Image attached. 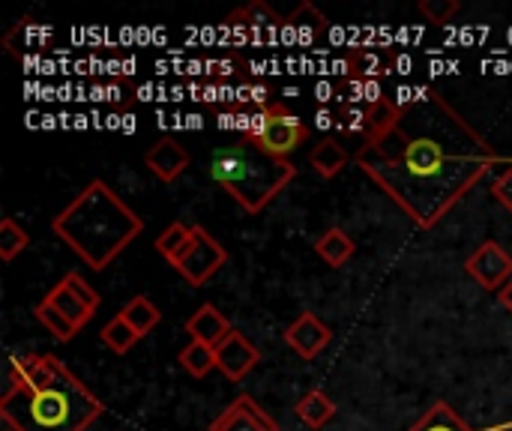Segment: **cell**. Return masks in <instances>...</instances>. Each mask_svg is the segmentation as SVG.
Returning <instances> with one entry per match:
<instances>
[{"label":"cell","instance_id":"29","mask_svg":"<svg viewBox=\"0 0 512 431\" xmlns=\"http://www.w3.org/2000/svg\"><path fill=\"white\" fill-rule=\"evenodd\" d=\"M3 431H12V429H3Z\"/></svg>","mask_w":512,"mask_h":431},{"label":"cell","instance_id":"16","mask_svg":"<svg viewBox=\"0 0 512 431\" xmlns=\"http://www.w3.org/2000/svg\"><path fill=\"white\" fill-rule=\"evenodd\" d=\"M309 162H312V168H315L321 177L330 180V177H336V174L345 171V165H348V150H345L336 138H324V141H318V144L312 147Z\"/></svg>","mask_w":512,"mask_h":431},{"label":"cell","instance_id":"10","mask_svg":"<svg viewBox=\"0 0 512 431\" xmlns=\"http://www.w3.org/2000/svg\"><path fill=\"white\" fill-rule=\"evenodd\" d=\"M330 339H333V333H330V327L318 318V315H312V312H303L294 324H288V330H285V345L300 357V360H315L327 345H330Z\"/></svg>","mask_w":512,"mask_h":431},{"label":"cell","instance_id":"14","mask_svg":"<svg viewBox=\"0 0 512 431\" xmlns=\"http://www.w3.org/2000/svg\"><path fill=\"white\" fill-rule=\"evenodd\" d=\"M315 252H318V258H321L324 264H330V267H345V264L354 258L357 243L351 240V234H348L345 228H330V231H324L321 240L315 243Z\"/></svg>","mask_w":512,"mask_h":431},{"label":"cell","instance_id":"8","mask_svg":"<svg viewBox=\"0 0 512 431\" xmlns=\"http://www.w3.org/2000/svg\"><path fill=\"white\" fill-rule=\"evenodd\" d=\"M465 270H468V276H471L480 288H486V291H501V288L512 279V255L501 246V243L489 240V243H483V246L468 258Z\"/></svg>","mask_w":512,"mask_h":431},{"label":"cell","instance_id":"3","mask_svg":"<svg viewBox=\"0 0 512 431\" xmlns=\"http://www.w3.org/2000/svg\"><path fill=\"white\" fill-rule=\"evenodd\" d=\"M51 228L90 270L102 273L138 240L144 219L105 180H90L54 216Z\"/></svg>","mask_w":512,"mask_h":431},{"label":"cell","instance_id":"26","mask_svg":"<svg viewBox=\"0 0 512 431\" xmlns=\"http://www.w3.org/2000/svg\"><path fill=\"white\" fill-rule=\"evenodd\" d=\"M492 195L498 204H504V210L512 216V162L504 165V171L492 180Z\"/></svg>","mask_w":512,"mask_h":431},{"label":"cell","instance_id":"25","mask_svg":"<svg viewBox=\"0 0 512 431\" xmlns=\"http://www.w3.org/2000/svg\"><path fill=\"white\" fill-rule=\"evenodd\" d=\"M420 12L426 18H432V24H447L459 12V3L456 0H423L420 3Z\"/></svg>","mask_w":512,"mask_h":431},{"label":"cell","instance_id":"21","mask_svg":"<svg viewBox=\"0 0 512 431\" xmlns=\"http://www.w3.org/2000/svg\"><path fill=\"white\" fill-rule=\"evenodd\" d=\"M342 66H345V72L351 75V78H375V75H381L384 69H387V57L384 54H372V51H363V48H351L348 54H345V60H342Z\"/></svg>","mask_w":512,"mask_h":431},{"label":"cell","instance_id":"1","mask_svg":"<svg viewBox=\"0 0 512 431\" xmlns=\"http://www.w3.org/2000/svg\"><path fill=\"white\" fill-rule=\"evenodd\" d=\"M357 165L417 228H435L501 165V156L444 93L417 90L360 144Z\"/></svg>","mask_w":512,"mask_h":431},{"label":"cell","instance_id":"18","mask_svg":"<svg viewBox=\"0 0 512 431\" xmlns=\"http://www.w3.org/2000/svg\"><path fill=\"white\" fill-rule=\"evenodd\" d=\"M408 431H474L447 402H435Z\"/></svg>","mask_w":512,"mask_h":431},{"label":"cell","instance_id":"27","mask_svg":"<svg viewBox=\"0 0 512 431\" xmlns=\"http://www.w3.org/2000/svg\"><path fill=\"white\" fill-rule=\"evenodd\" d=\"M498 300H501V306H504V309L512 315V279L504 285V288H501V291H498Z\"/></svg>","mask_w":512,"mask_h":431},{"label":"cell","instance_id":"12","mask_svg":"<svg viewBox=\"0 0 512 431\" xmlns=\"http://www.w3.org/2000/svg\"><path fill=\"white\" fill-rule=\"evenodd\" d=\"M186 333L192 336V342H201V345H207V348L216 351L234 333V327H231V321L213 303H204L186 321Z\"/></svg>","mask_w":512,"mask_h":431},{"label":"cell","instance_id":"6","mask_svg":"<svg viewBox=\"0 0 512 431\" xmlns=\"http://www.w3.org/2000/svg\"><path fill=\"white\" fill-rule=\"evenodd\" d=\"M45 300L81 333V327L96 315L102 297L96 294V288L81 276V273H66L48 294Z\"/></svg>","mask_w":512,"mask_h":431},{"label":"cell","instance_id":"13","mask_svg":"<svg viewBox=\"0 0 512 431\" xmlns=\"http://www.w3.org/2000/svg\"><path fill=\"white\" fill-rule=\"evenodd\" d=\"M144 165H147L162 183H174V180L189 168V153L183 150L180 141H174V138H159V141L147 150Z\"/></svg>","mask_w":512,"mask_h":431},{"label":"cell","instance_id":"9","mask_svg":"<svg viewBox=\"0 0 512 431\" xmlns=\"http://www.w3.org/2000/svg\"><path fill=\"white\" fill-rule=\"evenodd\" d=\"M210 431H279V423L252 396H237L210 423Z\"/></svg>","mask_w":512,"mask_h":431},{"label":"cell","instance_id":"15","mask_svg":"<svg viewBox=\"0 0 512 431\" xmlns=\"http://www.w3.org/2000/svg\"><path fill=\"white\" fill-rule=\"evenodd\" d=\"M297 417L303 420V426L312 431H321L333 417H336V402L324 393V390H309L297 405H294Z\"/></svg>","mask_w":512,"mask_h":431},{"label":"cell","instance_id":"4","mask_svg":"<svg viewBox=\"0 0 512 431\" xmlns=\"http://www.w3.org/2000/svg\"><path fill=\"white\" fill-rule=\"evenodd\" d=\"M210 177L246 213L255 216L270 207L297 177V165L291 159H273L240 138L237 144H225L210 156Z\"/></svg>","mask_w":512,"mask_h":431},{"label":"cell","instance_id":"7","mask_svg":"<svg viewBox=\"0 0 512 431\" xmlns=\"http://www.w3.org/2000/svg\"><path fill=\"white\" fill-rule=\"evenodd\" d=\"M228 264V249L201 225H192V249L189 255L174 267L192 288H201L210 282L222 267Z\"/></svg>","mask_w":512,"mask_h":431},{"label":"cell","instance_id":"5","mask_svg":"<svg viewBox=\"0 0 512 431\" xmlns=\"http://www.w3.org/2000/svg\"><path fill=\"white\" fill-rule=\"evenodd\" d=\"M243 138L273 159H288L309 138V126L297 114H291L285 105L273 102L252 114L249 132Z\"/></svg>","mask_w":512,"mask_h":431},{"label":"cell","instance_id":"11","mask_svg":"<svg viewBox=\"0 0 512 431\" xmlns=\"http://www.w3.org/2000/svg\"><path fill=\"white\" fill-rule=\"evenodd\" d=\"M258 360H261L258 348H255L240 330H234V333L216 348V369H219L228 381H234V384H240V381L258 366Z\"/></svg>","mask_w":512,"mask_h":431},{"label":"cell","instance_id":"23","mask_svg":"<svg viewBox=\"0 0 512 431\" xmlns=\"http://www.w3.org/2000/svg\"><path fill=\"white\" fill-rule=\"evenodd\" d=\"M33 315H36V321L48 330V336H54L57 342H69V339H75L78 336V330L42 297L39 303H36V309H33Z\"/></svg>","mask_w":512,"mask_h":431},{"label":"cell","instance_id":"24","mask_svg":"<svg viewBox=\"0 0 512 431\" xmlns=\"http://www.w3.org/2000/svg\"><path fill=\"white\" fill-rule=\"evenodd\" d=\"M189 237H192V228H189V225H183V222H171V225L156 237V252H159L168 264H174V261H177V255L183 252V246L189 243Z\"/></svg>","mask_w":512,"mask_h":431},{"label":"cell","instance_id":"17","mask_svg":"<svg viewBox=\"0 0 512 431\" xmlns=\"http://www.w3.org/2000/svg\"><path fill=\"white\" fill-rule=\"evenodd\" d=\"M123 321L144 339V336H150L156 327H159V321H162V312H159V306L150 300V297H132L126 306H123Z\"/></svg>","mask_w":512,"mask_h":431},{"label":"cell","instance_id":"19","mask_svg":"<svg viewBox=\"0 0 512 431\" xmlns=\"http://www.w3.org/2000/svg\"><path fill=\"white\" fill-rule=\"evenodd\" d=\"M99 339H102V345L111 351V354H117V357H123V354H129L135 345H138V333L123 321V315H117V318H111L105 327H102V333H99Z\"/></svg>","mask_w":512,"mask_h":431},{"label":"cell","instance_id":"2","mask_svg":"<svg viewBox=\"0 0 512 431\" xmlns=\"http://www.w3.org/2000/svg\"><path fill=\"white\" fill-rule=\"evenodd\" d=\"M105 414L102 399L54 354L12 357L0 417L12 431H87Z\"/></svg>","mask_w":512,"mask_h":431},{"label":"cell","instance_id":"28","mask_svg":"<svg viewBox=\"0 0 512 431\" xmlns=\"http://www.w3.org/2000/svg\"><path fill=\"white\" fill-rule=\"evenodd\" d=\"M330 123H333V120H330V111H321V114H318V126H321V129H327Z\"/></svg>","mask_w":512,"mask_h":431},{"label":"cell","instance_id":"22","mask_svg":"<svg viewBox=\"0 0 512 431\" xmlns=\"http://www.w3.org/2000/svg\"><path fill=\"white\" fill-rule=\"evenodd\" d=\"M27 246H30V234L12 216H6L0 222V261H6V264L15 261Z\"/></svg>","mask_w":512,"mask_h":431},{"label":"cell","instance_id":"20","mask_svg":"<svg viewBox=\"0 0 512 431\" xmlns=\"http://www.w3.org/2000/svg\"><path fill=\"white\" fill-rule=\"evenodd\" d=\"M177 360H180L183 372L192 375V378H207V375L216 369V351L207 348V345H201V342H189V345L180 351Z\"/></svg>","mask_w":512,"mask_h":431}]
</instances>
